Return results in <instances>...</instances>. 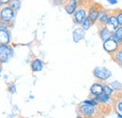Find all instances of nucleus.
Returning a JSON list of instances; mask_svg holds the SVG:
<instances>
[{
  "label": "nucleus",
  "instance_id": "nucleus-1",
  "mask_svg": "<svg viewBox=\"0 0 122 118\" xmlns=\"http://www.w3.org/2000/svg\"><path fill=\"white\" fill-rule=\"evenodd\" d=\"M15 16L16 12L9 5L2 6V8L0 9V20L8 25H10L14 21Z\"/></svg>",
  "mask_w": 122,
  "mask_h": 118
},
{
  "label": "nucleus",
  "instance_id": "nucleus-2",
  "mask_svg": "<svg viewBox=\"0 0 122 118\" xmlns=\"http://www.w3.org/2000/svg\"><path fill=\"white\" fill-rule=\"evenodd\" d=\"M14 51L10 44H0V64L8 63L13 57Z\"/></svg>",
  "mask_w": 122,
  "mask_h": 118
},
{
  "label": "nucleus",
  "instance_id": "nucleus-3",
  "mask_svg": "<svg viewBox=\"0 0 122 118\" xmlns=\"http://www.w3.org/2000/svg\"><path fill=\"white\" fill-rule=\"evenodd\" d=\"M93 76L99 82H106L112 77V71L105 67H96L93 69Z\"/></svg>",
  "mask_w": 122,
  "mask_h": 118
},
{
  "label": "nucleus",
  "instance_id": "nucleus-4",
  "mask_svg": "<svg viewBox=\"0 0 122 118\" xmlns=\"http://www.w3.org/2000/svg\"><path fill=\"white\" fill-rule=\"evenodd\" d=\"M78 111L84 117H93L97 114L98 107L92 106L89 104L84 103L83 101L78 106Z\"/></svg>",
  "mask_w": 122,
  "mask_h": 118
},
{
  "label": "nucleus",
  "instance_id": "nucleus-5",
  "mask_svg": "<svg viewBox=\"0 0 122 118\" xmlns=\"http://www.w3.org/2000/svg\"><path fill=\"white\" fill-rule=\"evenodd\" d=\"M86 17H87V10L84 7H78L74 13L72 14L73 23L77 25H81L84 23V21L86 19Z\"/></svg>",
  "mask_w": 122,
  "mask_h": 118
},
{
  "label": "nucleus",
  "instance_id": "nucleus-6",
  "mask_svg": "<svg viewBox=\"0 0 122 118\" xmlns=\"http://www.w3.org/2000/svg\"><path fill=\"white\" fill-rule=\"evenodd\" d=\"M121 45L119 44L113 37H111L110 39H106L105 41H103L102 42V47H103V50L108 53L110 55L111 54H113L119 47H120Z\"/></svg>",
  "mask_w": 122,
  "mask_h": 118
},
{
  "label": "nucleus",
  "instance_id": "nucleus-7",
  "mask_svg": "<svg viewBox=\"0 0 122 118\" xmlns=\"http://www.w3.org/2000/svg\"><path fill=\"white\" fill-rule=\"evenodd\" d=\"M102 7L98 4H92L91 6L88 7L87 10V17L90 19L93 25L97 24L98 18H99V14H100V10H101Z\"/></svg>",
  "mask_w": 122,
  "mask_h": 118
},
{
  "label": "nucleus",
  "instance_id": "nucleus-8",
  "mask_svg": "<svg viewBox=\"0 0 122 118\" xmlns=\"http://www.w3.org/2000/svg\"><path fill=\"white\" fill-rule=\"evenodd\" d=\"M79 7V0H66L64 10L69 15H72Z\"/></svg>",
  "mask_w": 122,
  "mask_h": 118
},
{
  "label": "nucleus",
  "instance_id": "nucleus-9",
  "mask_svg": "<svg viewBox=\"0 0 122 118\" xmlns=\"http://www.w3.org/2000/svg\"><path fill=\"white\" fill-rule=\"evenodd\" d=\"M111 12L108 11L107 10H103L102 8L100 10V14H99V18H98V21H97V25L100 26H105L106 25V23L110 17Z\"/></svg>",
  "mask_w": 122,
  "mask_h": 118
},
{
  "label": "nucleus",
  "instance_id": "nucleus-10",
  "mask_svg": "<svg viewBox=\"0 0 122 118\" xmlns=\"http://www.w3.org/2000/svg\"><path fill=\"white\" fill-rule=\"evenodd\" d=\"M86 37V30H84L82 27H76L72 31V40L74 43L81 42Z\"/></svg>",
  "mask_w": 122,
  "mask_h": 118
},
{
  "label": "nucleus",
  "instance_id": "nucleus-11",
  "mask_svg": "<svg viewBox=\"0 0 122 118\" xmlns=\"http://www.w3.org/2000/svg\"><path fill=\"white\" fill-rule=\"evenodd\" d=\"M90 92V96L95 98L99 95H101L102 93H103V84H102V82H96L90 86L89 89Z\"/></svg>",
  "mask_w": 122,
  "mask_h": 118
},
{
  "label": "nucleus",
  "instance_id": "nucleus-12",
  "mask_svg": "<svg viewBox=\"0 0 122 118\" xmlns=\"http://www.w3.org/2000/svg\"><path fill=\"white\" fill-rule=\"evenodd\" d=\"M105 26H106L108 29L111 30L112 32H114L115 30L119 26L118 22H117V19L115 13H111V14H110V17H109V19H108V21H107Z\"/></svg>",
  "mask_w": 122,
  "mask_h": 118
},
{
  "label": "nucleus",
  "instance_id": "nucleus-13",
  "mask_svg": "<svg viewBox=\"0 0 122 118\" xmlns=\"http://www.w3.org/2000/svg\"><path fill=\"white\" fill-rule=\"evenodd\" d=\"M99 36L102 41H105L106 39L113 37V32L110 29H108L106 26H100L99 27Z\"/></svg>",
  "mask_w": 122,
  "mask_h": 118
},
{
  "label": "nucleus",
  "instance_id": "nucleus-14",
  "mask_svg": "<svg viewBox=\"0 0 122 118\" xmlns=\"http://www.w3.org/2000/svg\"><path fill=\"white\" fill-rule=\"evenodd\" d=\"M31 70L33 72H41L42 69H43V67H44V63L42 62V60L39 58H35L32 60L31 62Z\"/></svg>",
  "mask_w": 122,
  "mask_h": 118
},
{
  "label": "nucleus",
  "instance_id": "nucleus-15",
  "mask_svg": "<svg viewBox=\"0 0 122 118\" xmlns=\"http://www.w3.org/2000/svg\"><path fill=\"white\" fill-rule=\"evenodd\" d=\"M11 37L9 29H0V44H10Z\"/></svg>",
  "mask_w": 122,
  "mask_h": 118
},
{
  "label": "nucleus",
  "instance_id": "nucleus-16",
  "mask_svg": "<svg viewBox=\"0 0 122 118\" xmlns=\"http://www.w3.org/2000/svg\"><path fill=\"white\" fill-rule=\"evenodd\" d=\"M94 99L98 102L99 105H100V104H101V105H107V104H109L112 101L113 98H112V96H109V95H106V94H104V93H102L101 95L95 97Z\"/></svg>",
  "mask_w": 122,
  "mask_h": 118
},
{
  "label": "nucleus",
  "instance_id": "nucleus-17",
  "mask_svg": "<svg viewBox=\"0 0 122 118\" xmlns=\"http://www.w3.org/2000/svg\"><path fill=\"white\" fill-rule=\"evenodd\" d=\"M111 57L112 59L118 65H120L122 63V45L113 54H111Z\"/></svg>",
  "mask_w": 122,
  "mask_h": 118
},
{
  "label": "nucleus",
  "instance_id": "nucleus-18",
  "mask_svg": "<svg viewBox=\"0 0 122 118\" xmlns=\"http://www.w3.org/2000/svg\"><path fill=\"white\" fill-rule=\"evenodd\" d=\"M113 38L122 45V26H118L117 29L113 32Z\"/></svg>",
  "mask_w": 122,
  "mask_h": 118
},
{
  "label": "nucleus",
  "instance_id": "nucleus-19",
  "mask_svg": "<svg viewBox=\"0 0 122 118\" xmlns=\"http://www.w3.org/2000/svg\"><path fill=\"white\" fill-rule=\"evenodd\" d=\"M9 6L15 12H17L21 9V7H22V0H10V3H9Z\"/></svg>",
  "mask_w": 122,
  "mask_h": 118
},
{
  "label": "nucleus",
  "instance_id": "nucleus-20",
  "mask_svg": "<svg viewBox=\"0 0 122 118\" xmlns=\"http://www.w3.org/2000/svg\"><path fill=\"white\" fill-rule=\"evenodd\" d=\"M109 84L112 86V88L114 89L115 91H117V92L122 91V84L119 83L118 81H113V82H111Z\"/></svg>",
  "mask_w": 122,
  "mask_h": 118
},
{
  "label": "nucleus",
  "instance_id": "nucleus-21",
  "mask_svg": "<svg viewBox=\"0 0 122 118\" xmlns=\"http://www.w3.org/2000/svg\"><path fill=\"white\" fill-rule=\"evenodd\" d=\"M92 25H93V24H92V22L90 21V19H89L88 17H86V20L84 21V23L81 25V27L84 30L87 31V30H89L91 28Z\"/></svg>",
  "mask_w": 122,
  "mask_h": 118
},
{
  "label": "nucleus",
  "instance_id": "nucleus-22",
  "mask_svg": "<svg viewBox=\"0 0 122 118\" xmlns=\"http://www.w3.org/2000/svg\"><path fill=\"white\" fill-rule=\"evenodd\" d=\"M115 90L112 88V86L110 84H103V93L106 94V95H109V96H114L115 95Z\"/></svg>",
  "mask_w": 122,
  "mask_h": 118
},
{
  "label": "nucleus",
  "instance_id": "nucleus-23",
  "mask_svg": "<svg viewBox=\"0 0 122 118\" xmlns=\"http://www.w3.org/2000/svg\"><path fill=\"white\" fill-rule=\"evenodd\" d=\"M115 109H116V113H117V117L122 118V100L117 102Z\"/></svg>",
  "mask_w": 122,
  "mask_h": 118
},
{
  "label": "nucleus",
  "instance_id": "nucleus-24",
  "mask_svg": "<svg viewBox=\"0 0 122 118\" xmlns=\"http://www.w3.org/2000/svg\"><path fill=\"white\" fill-rule=\"evenodd\" d=\"M116 14V17L117 19V22H118V25L119 26H122V10H117V11L114 12Z\"/></svg>",
  "mask_w": 122,
  "mask_h": 118
},
{
  "label": "nucleus",
  "instance_id": "nucleus-25",
  "mask_svg": "<svg viewBox=\"0 0 122 118\" xmlns=\"http://www.w3.org/2000/svg\"><path fill=\"white\" fill-rule=\"evenodd\" d=\"M83 102H84V103L89 104V105H92V106H95V107H98V106H99V104H98V102L94 99V98H87V99L84 100Z\"/></svg>",
  "mask_w": 122,
  "mask_h": 118
},
{
  "label": "nucleus",
  "instance_id": "nucleus-26",
  "mask_svg": "<svg viewBox=\"0 0 122 118\" xmlns=\"http://www.w3.org/2000/svg\"><path fill=\"white\" fill-rule=\"evenodd\" d=\"M8 90H9V92H10V94H15L16 91H17V89H16V84L14 83L10 84H9V87H8Z\"/></svg>",
  "mask_w": 122,
  "mask_h": 118
},
{
  "label": "nucleus",
  "instance_id": "nucleus-27",
  "mask_svg": "<svg viewBox=\"0 0 122 118\" xmlns=\"http://www.w3.org/2000/svg\"><path fill=\"white\" fill-rule=\"evenodd\" d=\"M107 2L110 4V5H117L118 3L117 0H107Z\"/></svg>",
  "mask_w": 122,
  "mask_h": 118
},
{
  "label": "nucleus",
  "instance_id": "nucleus-28",
  "mask_svg": "<svg viewBox=\"0 0 122 118\" xmlns=\"http://www.w3.org/2000/svg\"><path fill=\"white\" fill-rule=\"evenodd\" d=\"M10 0H0V3L2 4V6H6V5H9Z\"/></svg>",
  "mask_w": 122,
  "mask_h": 118
},
{
  "label": "nucleus",
  "instance_id": "nucleus-29",
  "mask_svg": "<svg viewBox=\"0 0 122 118\" xmlns=\"http://www.w3.org/2000/svg\"><path fill=\"white\" fill-rule=\"evenodd\" d=\"M2 72V66H1V64H0V74Z\"/></svg>",
  "mask_w": 122,
  "mask_h": 118
},
{
  "label": "nucleus",
  "instance_id": "nucleus-30",
  "mask_svg": "<svg viewBox=\"0 0 122 118\" xmlns=\"http://www.w3.org/2000/svg\"><path fill=\"white\" fill-rule=\"evenodd\" d=\"M1 8H2V4L0 3V9H1Z\"/></svg>",
  "mask_w": 122,
  "mask_h": 118
},
{
  "label": "nucleus",
  "instance_id": "nucleus-31",
  "mask_svg": "<svg viewBox=\"0 0 122 118\" xmlns=\"http://www.w3.org/2000/svg\"><path fill=\"white\" fill-rule=\"evenodd\" d=\"M120 67H121V68H122V63H121V64H120Z\"/></svg>",
  "mask_w": 122,
  "mask_h": 118
}]
</instances>
